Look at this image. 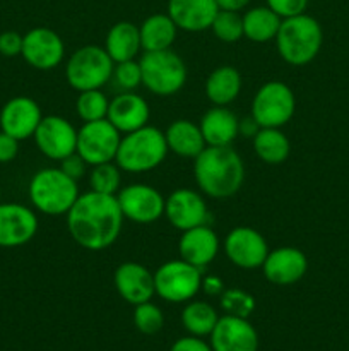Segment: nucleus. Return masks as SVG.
Masks as SVG:
<instances>
[{
  "mask_svg": "<svg viewBox=\"0 0 349 351\" xmlns=\"http://www.w3.org/2000/svg\"><path fill=\"white\" fill-rule=\"evenodd\" d=\"M67 228L79 247L99 252L120 237L123 215L116 195L89 191L81 194L67 213Z\"/></svg>",
  "mask_w": 349,
  "mask_h": 351,
  "instance_id": "f257e3e1",
  "label": "nucleus"
},
{
  "mask_svg": "<svg viewBox=\"0 0 349 351\" xmlns=\"http://www.w3.org/2000/svg\"><path fill=\"white\" fill-rule=\"evenodd\" d=\"M195 184L212 199L235 195L245 180V165L231 146H205L194 160Z\"/></svg>",
  "mask_w": 349,
  "mask_h": 351,
  "instance_id": "f03ea898",
  "label": "nucleus"
},
{
  "mask_svg": "<svg viewBox=\"0 0 349 351\" xmlns=\"http://www.w3.org/2000/svg\"><path fill=\"white\" fill-rule=\"evenodd\" d=\"M324 41L322 26L308 14L286 17L281 21L276 36V48L286 64L307 65L318 55Z\"/></svg>",
  "mask_w": 349,
  "mask_h": 351,
  "instance_id": "7ed1b4c3",
  "label": "nucleus"
},
{
  "mask_svg": "<svg viewBox=\"0 0 349 351\" xmlns=\"http://www.w3.org/2000/svg\"><path fill=\"white\" fill-rule=\"evenodd\" d=\"M166 154L168 144L164 132L153 125H144L122 137L115 163L122 171L144 173L159 167Z\"/></svg>",
  "mask_w": 349,
  "mask_h": 351,
  "instance_id": "20e7f679",
  "label": "nucleus"
},
{
  "mask_svg": "<svg viewBox=\"0 0 349 351\" xmlns=\"http://www.w3.org/2000/svg\"><path fill=\"white\" fill-rule=\"evenodd\" d=\"M29 201L34 209L48 216L67 215L77 201V180L65 175L60 168H43L29 182Z\"/></svg>",
  "mask_w": 349,
  "mask_h": 351,
  "instance_id": "39448f33",
  "label": "nucleus"
},
{
  "mask_svg": "<svg viewBox=\"0 0 349 351\" xmlns=\"http://www.w3.org/2000/svg\"><path fill=\"white\" fill-rule=\"evenodd\" d=\"M142 84L156 96H173L187 82V65L173 50L144 51L139 60Z\"/></svg>",
  "mask_w": 349,
  "mask_h": 351,
  "instance_id": "423d86ee",
  "label": "nucleus"
},
{
  "mask_svg": "<svg viewBox=\"0 0 349 351\" xmlns=\"http://www.w3.org/2000/svg\"><path fill=\"white\" fill-rule=\"evenodd\" d=\"M115 62L105 48L96 45H86L68 57L65 65V77L75 91L101 89L113 75Z\"/></svg>",
  "mask_w": 349,
  "mask_h": 351,
  "instance_id": "0eeeda50",
  "label": "nucleus"
},
{
  "mask_svg": "<svg viewBox=\"0 0 349 351\" xmlns=\"http://www.w3.org/2000/svg\"><path fill=\"white\" fill-rule=\"evenodd\" d=\"M296 98L293 89L281 81H269L259 88L252 99V117L259 127L281 129L294 115Z\"/></svg>",
  "mask_w": 349,
  "mask_h": 351,
  "instance_id": "6e6552de",
  "label": "nucleus"
},
{
  "mask_svg": "<svg viewBox=\"0 0 349 351\" xmlns=\"http://www.w3.org/2000/svg\"><path fill=\"white\" fill-rule=\"evenodd\" d=\"M204 271L183 259L168 261L154 273V288L164 302L185 304L201 291Z\"/></svg>",
  "mask_w": 349,
  "mask_h": 351,
  "instance_id": "1a4fd4ad",
  "label": "nucleus"
},
{
  "mask_svg": "<svg viewBox=\"0 0 349 351\" xmlns=\"http://www.w3.org/2000/svg\"><path fill=\"white\" fill-rule=\"evenodd\" d=\"M120 141H122V136L109 123L108 119L86 122L77 130V147H75V153L89 167L109 163V161H115Z\"/></svg>",
  "mask_w": 349,
  "mask_h": 351,
  "instance_id": "9d476101",
  "label": "nucleus"
},
{
  "mask_svg": "<svg viewBox=\"0 0 349 351\" xmlns=\"http://www.w3.org/2000/svg\"><path fill=\"white\" fill-rule=\"evenodd\" d=\"M120 209L123 218L139 225H151L164 216V202L166 199L161 195L157 189L146 184H132L120 189L118 194Z\"/></svg>",
  "mask_w": 349,
  "mask_h": 351,
  "instance_id": "9b49d317",
  "label": "nucleus"
},
{
  "mask_svg": "<svg viewBox=\"0 0 349 351\" xmlns=\"http://www.w3.org/2000/svg\"><path fill=\"white\" fill-rule=\"evenodd\" d=\"M33 137L38 149L53 161L70 156L77 147V129L60 115L43 117Z\"/></svg>",
  "mask_w": 349,
  "mask_h": 351,
  "instance_id": "f8f14e48",
  "label": "nucleus"
},
{
  "mask_svg": "<svg viewBox=\"0 0 349 351\" xmlns=\"http://www.w3.org/2000/svg\"><path fill=\"white\" fill-rule=\"evenodd\" d=\"M226 257L242 269H257L262 267L267 254H269V245L266 239L250 226H236L226 235L222 242Z\"/></svg>",
  "mask_w": 349,
  "mask_h": 351,
  "instance_id": "ddd939ff",
  "label": "nucleus"
},
{
  "mask_svg": "<svg viewBox=\"0 0 349 351\" xmlns=\"http://www.w3.org/2000/svg\"><path fill=\"white\" fill-rule=\"evenodd\" d=\"M38 216L17 202H0V247L16 249L29 243L38 233Z\"/></svg>",
  "mask_w": 349,
  "mask_h": 351,
  "instance_id": "4468645a",
  "label": "nucleus"
},
{
  "mask_svg": "<svg viewBox=\"0 0 349 351\" xmlns=\"http://www.w3.org/2000/svg\"><path fill=\"white\" fill-rule=\"evenodd\" d=\"M21 55L33 69L51 71L64 60V40L50 27H34L23 36Z\"/></svg>",
  "mask_w": 349,
  "mask_h": 351,
  "instance_id": "2eb2a0df",
  "label": "nucleus"
},
{
  "mask_svg": "<svg viewBox=\"0 0 349 351\" xmlns=\"http://www.w3.org/2000/svg\"><path fill=\"white\" fill-rule=\"evenodd\" d=\"M164 216L180 232L207 223V204L202 194L192 189H177L164 202Z\"/></svg>",
  "mask_w": 349,
  "mask_h": 351,
  "instance_id": "dca6fc26",
  "label": "nucleus"
},
{
  "mask_svg": "<svg viewBox=\"0 0 349 351\" xmlns=\"http://www.w3.org/2000/svg\"><path fill=\"white\" fill-rule=\"evenodd\" d=\"M43 113L40 105L27 96H16L9 99L0 110V129L14 139L24 141L34 136Z\"/></svg>",
  "mask_w": 349,
  "mask_h": 351,
  "instance_id": "f3484780",
  "label": "nucleus"
},
{
  "mask_svg": "<svg viewBox=\"0 0 349 351\" xmlns=\"http://www.w3.org/2000/svg\"><path fill=\"white\" fill-rule=\"evenodd\" d=\"M308 259L296 247H279L269 250L262 264V273L276 287H291L307 274Z\"/></svg>",
  "mask_w": 349,
  "mask_h": 351,
  "instance_id": "a211bd4d",
  "label": "nucleus"
},
{
  "mask_svg": "<svg viewBox=\"0 0 349 351\" xmlns=\"http://www.w3.org/2000/svg\"><path fill=\"white\" fill-rule=\"evenodd\" d=\"M212 351H257L259 335L248 319L222 315L211 332Z\"/></svg>",
  "mask_w": 349,
  "mask_h": 351,
  "instance_id": "6ab92c4d",
  "label": "nucleus"
},
{
  "mask_svg": "<svg viewBox=\"0 0 349 351\" xmlns=\"http://www.w3.org/2000/svg\"><path fill=\"white\" fill-rule=\"evenodd\" d=\"M113 283L120 297L130 305L151 302V298L156 295L154 274L139 263L120 264L113 274Z\"/></svg>",
  "mask_w": 349,
  "mask_h": 351,
  "instance_id": "aec40b11",
  "label": "nucleus"
},
{
  "mask_svg": "<svg viewBox=\"0 0 349 351\" xmlns=\"http://www.w3.org/2000/svg\"><path fill=\"white\" fill-rule=\"evenodd\" d=\"M221 242L214 230L207 225L195 226V228L181 232L178 242V254L180 259L187 261L192 266L204 269L218 257Z\"/></svg>",
  "mask_w": 349,
  "mask_h": 351,
  "instance_id": "412c9836",
  "label": "nucleus"
},
{
  "mask_svg": "<svg viewBox=\"0 0 349 351\" xmlns=\"http://www.w3.org/2000/svg\"><path fill=\"white\" fill-rule=\"evenodd\" d=\"M149 117L151 110L146 99L137 93L125 91L109 101L106 119L120 134H129L147 125Z\"/></svg>",
  "mask_w": 349,
  "mask_h": 351,
  "instance_id": "4be33fe9",
  "label": "nucleus"
},
{
  "mask_svg": "<svg viewBox=\"0 0 349 351\" xmlns=\"http://www.w3.org/2000/svg\"><path fill=\"white\" fill-rule=\"evenodd\" d=\"M218 12L219 7L216 0H170L166 14L173 19L178 29L198 33L211 29Z\"/></svg>",
  "mask_w": 349,
  "mask_h": 351,
  "instance_id": "5701e85b",
  "label": "nucleus"
},
{
  "mask_svg": "<svg viewBox=\"0 0 349 351\" xmlns=\"http://www.w3.org/2000/svg\"><path fill=\"white\" fill-rule=\"evenodd\" d=\"M202 136L207 146H231L240 134V120L226 106H212L202 115Z\"/></svg>",
  "mask_w": 349,
  "mask_h": 351,
  "instance_id": "b1692460",
  "label": "nucleus"
},
{
  "mask_svg": "<svg viewBox=\"0 0 349 351\" xmlns=\"http://www.w3.org/2000/svg\"><path fill=\"white\" fill-rule=\"evenodd\" d=\"M164 139H166L168 151L180 158H187V160H195L207 146L201 127L185 119L174 120L173 123H170L164 132Z\"/></svg>",
  "mask_w": 349,
  "mask_h": 351,
  "instance_id": "393cba45",
  "label": "nucleus"
},
{
  "mask_svg": "<svg viewBox=\"0 0 349 351\" xmlns=\"http://www.w3.org/2000/svg\"><path fill=\"white\" fill-rule=\"evenodd\" d=\"M105 50L115 64L133 60L142 50L139 27L129 21H120V23L113 24L106 34Z\"/></svg>",
  "mask_w": 349,
  "mask_h": 351,
  "instance_id": "a878e982",
  "label": "nucleus"
},
{
  "mask_svg": "<svg viewBox=\"0 0 349 351\" xmlns=\"http://www.w3.org/2000/svg\"><path fill=\"white\" fill-rule=\"evenodd\" d=\"M242 75L231 65H221L209 74L205 81V95L214 106H228L242 91Z\"/></svg>",
  "mask_w": 349,
  "mask_h": 351,
  "instance_id": "bb28decb",
  "label": "nucleus"
},
{
  "mask_svg": "<svg viewBox=\"0 0 349 351\" xmlns=\"http://www.w3.org/2000/svg\"><path fill=\"white\" fill-rule=\"evenodd\" d=\"M144 51L170 50L177 40L178 27L168 14H153L139 27Z\"/></svg>",
  "mask_w": 349,
  "mask_h": 351,
  "instance_id": "cd10ccee",
  "label": "nucleus"
},
{
  "mask_svg": "<svg viewBox=\"0 0 349 351\" xmlns=\"http://www.w3.org/2000/svg\"><path fill=\"white\" fill-rule=\"evenodd\" d=\"M281 17L267 5L253 7L243 14V36L253 43H267L276 40Z\"/></svg>",
  "mask_w": 349,
  "mask_h": 351,
  "instance_id": "c85d7f7f",
  "label": "nucleus"
},
{
  "mask_svg": "<svg viewBox=\"0 0 349 351\" xmlns=\"http://www.w3.org/2000/svg\"><path fill=\"white\" fill-rule=\"evenodd\" d=\"M253 151L263 163L281 165L289 156L291 144L281 129L260 127L253 136Z\"/></svg>",
  "mask_w": 349,
  "mask_h": 351,
  "instance_id": "c756f323",
  "label": "nucleus"
},
{
  "mask_svg": "<svg viewBox=\"0 0 349 351\" xmlns=\"http://www.w3.org/2000/svg\"><path fill=\"white\" fill-rule=\"evenodd\" d=\"M218 321V312L207 302H188L183 311H181V324H183L185 331L190 336H197V338L211 336Z\"/></svg>",
  "mask_w": 349,
  "mask_h": 351,
  "instance_id": "7c9ffc66",
  "label": "nucleus"
},
{
  "mask_svg": "<svg viewBox=\"0 0 349 351\" xmlns=\"http://www.w3.org/2000/svg\"><path fill=\"white\" fill-rule=\"evenodd\" d=\"M109 99L106 98L101 89H89V91L79 93L75 101V112L82 122H96L103 120L108 115Z\"/></svg>",
  "mask_w": 349,
  "mask_h": 351,
  "instance_id": "2f4dec72",
  "label": "nucleus"
},
{
  "mask_svg": "<svg viewBox=\"0 0 349 351\" xmlns=\"http://www.w3.org/2000/svg\"><path fill=\"white\" fill-rule=\"evenodd\" d=\"M120 173H122V170L113 161L96 165V167H92L91 173H89L91 191L99 192V194L116 195L120 191V184H122V175Z\"/></svg>",
  "mask_w": 349,
  "mask_h": 351,
  "instance_id": "473e14b6",
  "label": "nucleus"
},
{
  "mask_svg": "<svg viewBox=\"0 0 349 351\" xmlns=\"http://www.w3.org/2000/svg\"><path fill=\"white\" fill-rule=\"evenodd\" d=\"M212 33L222 43H236L243 38V16L235 10H221L216 14L211 26Z\"/></svg>",
  "mask_w": 349,
  "mask_h": 351,
  "instance_id": "72a5a7b5",
  "label": "nucleus"
},
{
  "mask_svg": "<svg viewBox=\"0 0 349 351\" xmlns=\"http://www.w3.org/2000/svg\"><path fill=\"white\" fill-rule=\"evenodd\" d=\"M219 304L228 315H236V317L243 319H248L255 311V300L252 295L240 288H229V290L222 291L219 297Z\"/></svg>",
  "mask_w": 349,
  "mask_h": 351,
  "instance_id": "f704fd0d",
  "label": "nucleus"
},
{
  "mask_svg": "<svg viewBox=\"0 0 349 351\" xmlns=\"http://www.w3.org/2000/svg\"><path fill=\"white\" fill-rule=\"evenodd\" d=\"M133 324L142 335L153 336L159 332L164 326V315L157 305L153 302H144L135 305L133 311Z\"/></svg>",
  "mask_w": 349,
  "mask_h": 351,
  "instance_id": "c9c22d12",
  "label": "nucleus"
},
{
  "mask_svg": "<svg viewBox=\"0 0 349 351\" xmlns=\"http://www.w3.org/2000/svg\"><path fill=\"white\" fill-rule=\"evenodd\" d=\"M113 79H115L116 86L123 89V91H133L142 84V71H140V64L133 60L118 62L113 67Z\"/></svg>",
  "mask_w": 349,
  "mask_h": 351,
  "instance_id": "e433bc0d",
  "label": "nucleus"
},
{
  "mask_svg": "<svg viewBox=\"0 0 349 351\" xmlns=\"http://www.w3.org/2000/svg\"><path fill=\"white\" fill-rule=\"evenodd\" d=\"M266 5L272 9L281 19H286V17L305 14L308 0H266Z\"/></svg>",
  "mask_w": 349,
  "mask_h": 351,
  "instance_id": "4c0bfd02",
  "label": "nucleus"
},
{
  "mask_svg": "<svg viewBox=\"0 0 349 351\" xmlns=\"http://www.w3.org/2000/svg\"><path fill=\"white\" fill-rule=\"evenodd\" d=\"M23 51V34L16 31H5L0 34V55L17 57Z\"/></svg>",
  "mask_w": 349,
  "mask_h": 351,
  "instance_id": "58836bf2",
  "label": "nucleus"
},
{
  "mask_svg": "<svg viewBox=\"0 0 349 351\" xmlns=\"http://www.w3.org/2000/svg\"><path fill=\"white\" fill-rule=\"evenodd\" d=\"M88 167L89 165L86 163L77 153H74L70 154V156L64 158V160L60 161V167L58 168H60L65 175L74 178V180H81V178L86 175V171H88Z\"/></svg>",
  "mask_w": 349,
  "mask_h": 351,
  "instance_id": "ea45409f",
  "label": "nucleus"
},
{
  "mask_svg": "<svg viewBox=\"0 0 349 351\" xmlns=\"http://www.w3.org/2000/svg\"><path fill=\"white\" fill-rule=\"evenodd\" d=\"M19 153V141L0 130V163H10Z\"/></svg>",
  "mask_w": 349,
  "mask_h": 351,
  "instance_id": "a19ab883",
  "label": "nucleus"
},
{
  "mask_svg": "<svg viewBox=\"0 0 349 351\" xmlns=\"http://www.w3.org/2000/svg\"><path fill=\"white\" fill-rule=\"evenodd\" d=\"M170 351H212V348L202 338H197V336H185V338L177 339L171 345Z\"/></svg>",
  "mask_w": 349,
  "mask_h": 351,
  "instance_id": "79ce46f5",
  "label": "nucleus"
},
{
  "mask_svg": "<svg viewBox=\"0 0 349 351\" xmlns=\"http://www.w3.org/2000/svg\"><path fill=\"white\" fill-rule=\"evenodd\" d=\"M201 290L209 297H221V293L224 291V283L218 276H204Z\"/></svg>",
  "mask_w": 349,
  "mask_h": 351,
  "instance_id": "37998d69",
  "label": "nucleus"
},
{
  "mask_svg": "<svg viewBox=\"0 0 349 351\" xmlns=\"http://www.w3.org/2000/svg\"><path fill=\"white\" fill-rule=\"evenodd\" d=\"M216 2H218V7L221 10H235V12H240V10L248 5L250 0H216Z\"/></svg>",
  "mask_w": 349,
  "mask_h": 351,
  "instance_id": "c03bdc74",
  "label": "nucleus"
},
{
  "mask_svg": "<svg viewBox=\"0 0 349 351\" xmlns=\"http://www.w3.org/2000/svg\"><path fill=\"white\" fill-rule=\"evenodd\" d=\"M259 129H260V127L257 125L255 120H253L252 117H248V119L243 120V123L240 122V132H243V134H245V136H252L253 137Z\"/></svg>",
  "mask_w": 349,
  "mask_h": 351,
  "instance_id": "a18cd8bd",
  "label": "nucleus"
},
{
  "mask_svg": "<svg viewBox=\"0 0 349 351\" xmlns=\"http://www.w3.org/2000/svg\"><path fill=\"white\" fill-rule=\"evenodd\" d=\"M0 202H2V191H0Z\"/></svg>",
  "mask_w": 349,
  "mask_h": 351,
  "instance_id": "49530a36",
  "label": "nucleus"
}]
</instances>
